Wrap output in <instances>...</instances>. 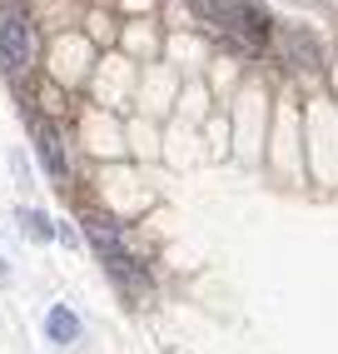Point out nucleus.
Masks as SVG:
<instances>
[{
    "label": "nucleus",
    "mask_w": 338,
    "mask_h": 354,
    "mask_svg": "<svg viewBox=\"0 0 338 354\" xmlns=\"http://www.w3.org/2000/svg\"><path fill=\"white\" fill-rule=\"evenodd\" d=\"M35 60H40V30H35V20L26 15V6L6 0V6H0V65H6L10 80H26L35 70Z\"/></svg>",
    "instance_id": "f257e3e1"
},
{
    "label": "nucleus",
    "mask_w": 338,
    "mask_h": 354,
    "mask_svg": "<svg viewBox=\"0 0 338 354\" xmlns=\"http://www.w3.org/2000/svg\"><path fill=\"white\" fill-rule=\"evenodd\" d=\"M80 230L90 234V245L100 250L105 259H119V254H125V225L110 220L105 209H85V215H80Z\"/></svg>",
    "instance_id": "f03ea898"
},
{
    "label": "nucleus",
    "mask_w": 338,
    "mask_h": 354,
    "mask_svg": "<svg viewBox=\"0 0 338 354\" xmlns=\"http://www.w3.org/2000/svg\"><path fill=\"white\" fill-rule=\"evenodd\" d=\"M35 150H40V165L50 170V180H70V155H65V140L50 120H35Z\"/></svg>",
    "instance_id": "7ed1b4c3"
},
{
    "label": "nucleus",
    "mask_w": 338,
    "mask_h": 354,
    "mask_svg": "<svg viewBox=\"0 0 338 354\" xmlns=\"http://www.w3.org/2000/svg\"><path fill=\"white\" fill-rule=\"evenodd\" d=\"M45 339H55L60 349H70L80 339V319H75L70 304H50V310H45Z\"/></svg>",
    "instance_id": "20e7f679"
},
{
    "label": "nucleus",
    "mask_w": 338,
    "mask_h": 354,
    "mask_svg": "<svg viewBox=\"0 0 338 354\" xmlns=\"http://www.w3.org/2000/svg\"><path fill=\"white\" fill-rule=\"evenodd\" d=\"M105 265H110V274L119 279V285H130V290H135L139 299L150 295V274H144V265H139L135 254H119V259H105Z\"/></svg>",
    "instance_id": "39448f33"
},
{
    "label": "nucleus",
    "mask_w": 338,
    "mask_h": 354,
    "mask_svg": "<svg viewBox=\"0 0 338 354\" xmlns=\"http://www.w3.org/2000/svg\"><path fill=\"white\" fill-rule=\"evenodd\" d=\"M279 45L288 50V60H294V65H304V70L319 65V45H313V35H304V30H284Z\"/></svg>",
    "instance_id": "423d86ee"
},
{
    "label": "nucleus",
    "mask_w": 338,
    "mask_h": 354,
    "mask_svg": "<svg viewBox=\"0 0 338 354\" xmlns=\"http://www.w3.org/2000/svg\"><path fill=\"white\" fill-rule=\"evenodd\" d=\"M15 220H20V234H26V240H35V245H50V240H55V220L45 215V209H30V205H26Z\"/></svg>",
    "instance_id": "0eeeda50"
},
{
    "label": "nucleus",
    "mask_w": 338,
    "mask_h": 354,
    "mask_svg": "<svg viewBox=\"0 0 338 354\" xmlns=\"http://www.w3.org/2000/svg\"><path fill=\"white\" fill-rule=\"evenodd\" d=\"M6 274H10V270H6V259H0V285H6Z\"/></svg>",
    "instance_id": "6e6552de"
}]
</instances>
